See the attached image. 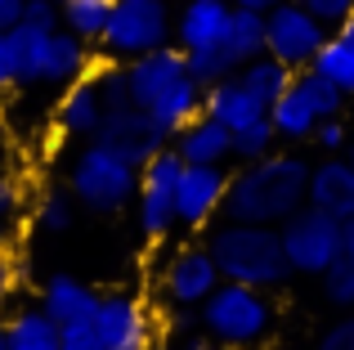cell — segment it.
<instances>
[{"instance_id": "4dcf8cb0", "label": "cell", "mask_w": 354, "mask_h": 350, "mask_svg": "<svg viewBox=\"0 0 354 350\" xmlns=\"http://www.w3.org/2000/svg\"><path fill=\"white\" fill-rule=\"evenodd\" d=\"M72 216H77V207H72V193L50 189L41 202H36V225H41L45 234H63V229L72 225Z\"/></svg>"}, {"instance_id": "484cf974", "label": "cell", "mask_w": 354, "mask_h": 350, "mask_svg": "<svg viewBox=\"0 0 354 350\" xmlns=\"http://www.w3.org/2000/svg\"><path fill=\"white\" fill-rule=\"evenodd\" d=\"M113 5L117 0H68L63 5V27L77 32L81 41H99L108 18H113Z\"/></svg>"}, {"instance_id": "9a60e30c", "label": "cell", "mask_w": 354, "mask_h": 350, "mask_svg": "<svg viewBox=\"0 0 354 350\" xmlns=\"http://www.w3.org/2000/svg\"><path fill=\"white\" fill-rule=\"evenodd\" d=\"M229 23H234V0H184V9L175 14V45L184 54L216 50L225 45Z\"/></svg>"}, {"instance_id": "277c9868", "label": "cell", "mask_w": 354, "mask_h": 350, "mask_svg": "<svg viewBox=\"0 0 354 350\" xmlns=\"http://www.w3.org/2000/svg\"><path fill=\"white\" fill-rule=\"evenodd\" d=\"M139 171L135 162H126L117 149L90 140L72 162V198L95 216H117L121 207H130L139 193Z\"/></svg>"}, {"instance_id": "7a4b0ae2", "label": "cell", "mask_w": 354, "mask_h": 350, "mask_svg": "<svg viewBox=\"0 0 354 350\" xmlns=\"http://www.w3.org/2000/svg\"><path fill=\"white\" fill-rule=\"evenodd\" d=\"M207 252L216 256L220 279L225 283H242V288H283L292 265L283 252V234L274 225H242V220H225L211 234Z\"/></svg>"}, {"instance_id": "f6af8a7d", "label": "cell", "mask_w": 354, "mask_h": 350, "mask_svg": "<svg viewBox=\"0 0 354 350\" xmlns=\"http://www.w3.org/2000/svg\"><path fill=\"white\" fill-rule=\"evenodd\" d=\"M9 229H14V220H0V252H5V238H9Z\"/></svg>"}, {"instance_id": "44dd1931", "label": "cell", "mask_w": 354, "mask_h": 350, "mask_svg": "<svg viewBox=\"0 0 354 350\" xmlns=\"http://www.w3.org/2000/svg\"><path fill=\"white\" fill-rule=\"evenodd\" d=\"M319 122L323 117L314 113V104L301 95V90H287L283 99H278L274 108H269V126H274V135L278 140H287V144H301V140H314V131H319Z\"/></svg>"}, {"instance_id": "2e32d148", "label": "cell", "mask_w": 354, "mask_h": 350, "mask_svg": "<svg viewBox=\"0 0 354 350\" xmlns=\"http://www.w3.org/2000/svg\"><path fill=\"white\" fill-rule=\"evenodd\" d=\"M171 149L184 158V167H225V162L234 158V131L202 113L175 135Z\"/></svg>"}, {"instance_id": "4316f807", "label": "cell", "mask_w": 354, "mask_h": 350, "mask_svg": "<svg viewBox=\"0 0 354 350\" xmlns=\"http://www.w3.org/2000/svg\"><path fill=\"white\" fill-rule=\"evenodd\" d=\"M189 77L198 81L202 90H211V86H220V81L238 77V63L229 59L225 45H216V50H198V54H189Z\"/></svg>"}, {"instance_id": "60d3db41", "label": "cell", "mask_w": 354, "mask_h": 350, "mask_svg": "<svg viewBox=\"0 0 354 350\" xmlns=\"http://www.w3.org/2000/svg\"><path fill=\"white\" fill-rule=\"evenodd\" d=\"M162 350H225V346H220L216 337L202 333V337H180V342H171V346H162Z\"/></svg>"}, {"instance_id": "1f68e13d", "label": "cell", "mask_w": 354, "mask_h": 350, "mask_svg": "<svg viewBox=\"0 0 354 350\" xmlns=\"http://www.w3.org/2000/svg\"><path fill=\"white\" fill-rule=\"evenodd\" d=\"M323 292H328L332 306L354 310V261H350V256H341V261L323 274Z\"/></svg>"}, {"instance_id": "603a6c76", "label": "cell", "mask_w": 354, "mask_h": 350, "mask_svg": "<svg viewBox=\"0 0 354 350\" xmlns=\"http://www.w3.org/2000/svg\"><path fill=\"white\" fill-rule=\"evenodd\" d=\"M238 81H242V86H247L265 108H274L278 99H283L287 90L296 86V72L287 68V63H278V59H269V54H260V59H251L247 68H238Z\"/></svg>"}, {"instance_id": "b9f144b4", "label": "cell", "mask_w": 354, "mask_h": 350, "mask_svg": "<svg viewBox=\"0 0 354 350\" xmlns=\"http://www.w3.org/2000/svg\"><path fill=\"white\" fill-rule=\"evenodd\" d=\"M278 5H287V0H234V9H251V14H269Z\"/></svg>"}, {"instance_id": "836d02e7", "label": "cell", "mask_w": 354, "mask_h": 350, "mask_svg": "<svg viewBox=\"0 0 354 350\" xmlns=\"http://www.w3.org/2000/svg\"><path fill=\"white\" fill-rule=\"evenodd\" d=\"M59 350H108L104 337H99L95 319H86V324H68L59 337Z\"/></svg>"}, {"instance_id": "ee69618b", "label": "cell", "mask_w": 354, "mask_h": 350, "mask_svg": "<svg viewBox=\"0 0 354 350\" xmlns=\"http://www.w3.org/2000/svg\"><path fill=\"white\" fill-rule=\"evenodd\" d=\"M337 32H341V36H346V41L354 45V14H350V18H346V23H341V27H337Z\"/></svg>"}, {"instance_id": "f35d334b", "label": "cell", "mask_w": 354, "mask_h": 350, "mask_svg": "<svg viewBox=\"0 0 354 350\" xmlns=\"http://www.w3.org/2000/svg\"><path fill=\"white\" fill-rule=\"evenodd\" d=\"M18 216V184L0 175V220H14Z\"/></svg>"}, {"instance_id": "ac0fdd59", "label": "cell", "mask_w": 354, "mask_h": 350, "mask_svg": "<svg viewBox=\"0 0 354 350\" xmlns=\"http://www.w3.org/2000/svg\"><path fill=\"white\" fill-rule=\"evenodd\" d=\"M202 113L216 117L220 126H229V131L238 135V131H247V126L265 122L269 108L260 104V99L251 95V90L242 86L238 77H229V81H220V86H211L207 95H202Z\"/></svg>"}, {"instance_id": "7c38bea8", "label": "cell", "mask_w": 354, "mask_h": 350, "mask_svg": "<svg viewBox=\"0 0 354 350\" xmlns=\"http://www.w3.org/2000/svg\"><path fill=\"white\" fill-rule=\"evenodd\" d=\"M189 77V54L180 45H162L153 54H139V59L126 63V86H130V99L135 108H153L162 95H171L180 81Z\"/></svg>"}, {"instance_id": "d590c367", "label": "cell", "mask_w": 354, "mask_h": 350, "mask_svg": "<svg viewBox=\"0 0 354 350\" xmlns=\"http://www.w3.org/2000/svg\"><path fill=\"white\" fill-rule=\"evenodd\" d=\"M314 144H319V149L328 153V158L346 153L350 135H346V126H341V117H328V122H319V131H314Z\"/></svg>"}, {"instance_id": "83f0119b", "label": "cell", "mask_w": 354, "mask_h": 350, "mask_svg": "<svg viewBox=\"0 0 354 350\" xmlns=\"http://www.w3.org/2000/svg\"><path fill=\"white\" fill-rule=\"evenodd\" d=\"M296 90H301V95L314 104V113H319L323 122H328V117H337V113H341V104H346V95H341V90L332 86L328 77H319L314 68L296 72Z\"/></svg>"}, {"instance_id": "4fadbf2b", "label": "cell", "mask_w": 354, "mask_h": 350, "mask_svg": "<svg viewBox=\"0 0 354 350\" xmlns=\"http://www.w3.org/2000/svg\"><path fill=\"white\" fill-rule=\"evenodd\" d=\"M220 265L216 256L207 252V247H184V252H175L171 261H166L162 270V292L171 306H202V301L211 297V292L220 288Z\"/></svg>"}, {"instance_id": "6da1fadb", "label": "cell", "mask_w": 354, "mask_h": 350, "mask_svg": "<svg viewBox=\"0 0 354 350\" xmlns=\"http://www.w3.org/2000/svg\"><path fill=\"white\" fill-rule=\"evenodd\" d=\"M301 207H310V162L296 153H269L229 175L225 220L242 225H287Z\"/></svg>"}, {"instance_id": "bcb514c9", "label": "cell", "mask_w": 354, "mask_h": 350, "mask_svg": "<svg viewBox=\"0 0 354 350\" xmlns=\"http://www.w3.org/2000/svg\"><path fill=\"white\" fill-rule=\"evenodd\" d=\"M346 158H350V167H354V135H350V144H346Z\"/></svg>"}, {"instance_id": "ba28073f", "label": "cell", "mask_w": 354, "mask_h": 350, "mask_svg": "<svg viewBox=\"0 0 354 350\" xmlns=\"http://www.w3.org/2000/svg\"><path fill=\"white\" fill-rule=\"evenodd\" d=\"M328 27L301 5V0H287V5L269 9L265 14V54L278 63H287L292 72L314 68L319 50L328 45Z\"/></svg>"}, {"instance_id": "8d00e7d4", "label": "cell", "mask_w": 354, "mask_h": 350, "mask_svg": "<svg viewBox=\"0 0 354 350\" xmlns=\"http://www.w3.org/2000/svg\"><path fill=\"white\" fill-rule=\"evenodd\" d=\"M18 283H23V265H18L9 252H0V310H5V306H14Z\"/></svg>"}, {"instance_id": "f546056e", "label": "cell", "mask_w": 354, "mask_h": 350, "mask_svg": "<svg viewBox=\"0 0 354 350\" xmlns=\"http://www.w3.org/2000/svg\"><path fill=\"white\" fill-rule=\"evenodd\" d=\"M18 86H23V36H18V27H9V32H0V99Z\"/></svg>"}, {"instance_id": "d6a6232c", "label": "cell", "mask_w": 354, "mask_h": 350, "mask_svg": "<svg viewBox=\"0 0 354 350\" xmlns=\"http://www.w3.org/2000/svg\"><path fill=\"white\" fill-rule=\"evenodd\" d=\"M23 23L41 27V32H59L63 27V5L59 0H27L23 5Z\"/></svg>"}, {"instance_id": "9c48e42d", "label": "cell", "mask_w": 354, "mask_h": 350, "mask_svg": "<svg viewBox=\"0 0 354 350\" xmlns=\"http://www.w3.org/2000/svg\"><path fill=\"white\" fill-rule=\"evenodd\" d=\"M180 171H184V158L175 149H162L144 171H139V234L148 243H162L180 220H175V189H180Z\"/></svg>"}, {"instance_id": "e575fe53", "label": "cell", "mask_w": 354, "mask_h": 350, "mask_svg": "<svg viewBox=\"0 0 354 350\" xmlns=\"http://www.w3.org/2000/svg\"><path fill=\"white\" fill-rule=\"evenodd\" d=\"M301 5L310 9V14L319 18L323 27H341V23L354 14V0H301Z\"/></svg>"}, {"instance_id": "8992f818", "label": "cell", "mask_w": 354, "mask_h": 350, "mask_svg": "<svg viewBox=\"0 0 354 350\" xmlns=\"http://www.w3.org/2000/svg\"><path fill=\"white\" fill-rule=\"evenodd\" d=\"M171 36H175V14L166 0H117L99 45H104L108 59L130 63L139 54H153L162 45H171Z\"/></svg>"}, {"instance_id": "ffe728a7", "label": "cell", "mask_w": 354, "mask_h": 350, "mask_svg": "<svg viewBox=\"0 0 354 350\" xmlns=\"http://www.w3.org/2000/svg\"><path fill=\"white\" fill-rule=\"evenodd\" d=\"M99 126H104V95H99V81L86 77V81H77V86L63 90L59 131L63 135H81V140H95Z\"/></svg>"}, {"instance_id": "74e56055", "label": "cell", "mask_w": 354, "mask_h": 350, "mask_svg": "<svg viewBox=\"0 0 354 350\" xmlns=\"http://www.w3.org/2000/svg\"><path fill=\"white\" fill-rule=\"evenodd\" d=\"M319 350H354V315L337 319V324L319 337Z\"/></svg>"}, {"instance_id": "d4e9b609", "label": "cell", "mask_w": 354, "mask_h": 350, "mask_svg": "<svg viewBox=\"0 0 354 350\" xmlns=\"http://www.w3.org/2000/svg\"><path fill=\"white\" fill-rule=\"evenodd\" d=\"M314 72H319V77H328L341 95H354V45L341 32H332L328 45L319 50V59H314Z\"/></svg>"}, {"instance_id": "e0dca14e", "label": "cell", "mask_w": 354, "mask_h": 350, "mask_svg": "<svg viewBox=\"0 0 354 350\" xmlns=\"http://www.w3.org/2000/svg\"><path fill=\"white\" fill-rule=\"evenodd\" d=\"M310 207L328 211L337 220L354 216V167L350 158H323L310 167Z\"/></svg>"}, {"instance_id": "5b68a950", "label": "cell", "mask_w": 354, "mask_h": 350, "mask_svg": "<svg viewBox=\"0 0 354 350\" xmlns=\"http://www.w3.org/2000/svg\"><path fill=\"white\" fill-rule=\"evenodd\" d=\"M23 36V86H77L90 77V41L77 32H41L18 23Z\"/></svg>"}, {"instance_id": "7402d4cb", "label": "cell", "mask_w": 354, "mask_h": 350, "mask_svg": "<svg viewBox=\"0 0 354 350\" xmlns=\"http://www.w3.org/2000/svg\"><path fill=\"white\" fill-rule=\"evenodd\" d=\"M5 337H9V350H59L63 328L54 324L41 306H27V310H18V315H9Z\"/></svg>"}, {"instance_id": "52a82bcc", "label": "cell", "mask_w": 354, "mask_h": 350, "mask_svg": "<svg viewBox=\"0 0 354 350\" xmlns=\"http://www.w3.org/2000/svg\"><path fill=\"white\" fill-rule=\"evenodd\" d=\"M278 234H283L287 265L296 274H319L323 279L346 252V225L319 207H301L287 225H278Z\"/></svg>"}, {"instance_id": "8fae6325", "label": "cell", "mask_w": 354, "mask_h": 350, "mask_svg": "<svg viewBox=\"0 0 354 350\" xmlns=\"http://www.w3.org/2000/svg\"><path fill=\"white\" fill-rule=\"evenodd\" d=\"M95 140L108 144V149H117L121 158L135 162V167H148V162H153L162 149H171V140H166V135L153 126V117H148L144 108H135V104L108 108V113H104V126H99Z\"/></svg>"}, {"instance_id": "f1b7e54d", "label": "cell", "mask_w": 354, "mask_h": 350, "mask_svg": "<svg viewBox=\"0 0 354 350\" xmlns=\"http://www.w3.org/2000/svg\"><path fill=\"white\" fill-rule=\"evenodd\" d=\"M274 144H278V135H274V126H269V117H265V122H256V126H247V131L234 135V158L247 167V162L269 158V153H274Z\"/></svg>"}, {"instance_id": "7bdbcfd3", "label": "cell", "mask_w": 354, "mask_h": 350, "mask_svg": "<svg viewBox=\"0 0 354 350\" xmlns=\"http://www.w3.org/2000/svg\"><path fill=\"white\" fill-rule=\"evenodd\" d=\"M341 225H346V252H341V256H350V261H354V216L341 220Z\"/></svg>"}, {"instance_id": "cb8c5ba5", "label": "cell", "mask_w": 354, "mask_h": 350, "mask_svg": "<svg viewBox=\"0 0 354 350\" xmlns=\"http://www.w3.org/2000/svg\"><path fill=\"white\" fill-rule=\"evenodd\" d=\"M225 50L238 68H247L251 59L265 54V14H251V9H234V23H229Z\"/></svg>"}, {"instance_id": "5bb4252c", "label": "cell", "mask_w": 354, "mask_h": 350, "mask_svg": "<svg viewBox=\"0 0 354 350\" xmlns=\"http://www.w3.org/2000/svg\"><path fill=\"white\" fill-rule=\"evenodd\" d=\"M229 175L225 167H184L180 189H175V220L184 229H207L225 211Z\"/></svg>"}, {"instance_id": "7dc6e473", "label": "cell", "mask_w": 354, "mask_h": 350, "mask_svg": "<svg viewBox=\"0 0 354 350\" xmlns=\"http://www.w3.org/2000/svg\"><path fill=\"white\" fill-rule=\"evenodd\" d=\"M0 350H9V337H5V324H0Z\"/></svg>"}, {"instance_id": "d6986e66", "label": "cell", "mask_w": 354, "mask_h": 350, "mask_svg": "<svg viewBox=\"0 0 354 350\" xmlns=\"http://www.w3.org/2000/svg\"><path fill=\"white\" fill-rule=\"evenodd\" d=\"M99 301H104V297H99V292L90 288V283L72 279V274H54V279L45 283V292H41V310H45V315H50L59 328L95 319Z\"/></svg>"}, {"instance_id": "3957f363", "label": "cell", "mask_w": 354, "mask_h": 350, "mask_svg": "<svg viewBox=\"0 0 354 350\" xmlns=\"http://www.w3.org/2000/svg\"><path fill=\"white\" fill-rule=\"evenodd\" d=\"M198 319L207 337H216L225 350H251L274 333V301L260 288H242V283H220L207 301L198 306Z\"/></svg>"}, {"instance_id": "30bf717a", "label": "cell", "mask_w": 354, "mask_h": 350, "mask_svg": "<svg viewBox=\"0 0 354 350\" xmlns=\"http://www.w3.org/2000/svg\"><path fill=\"white\" fill-rule=\"evenodd\" d=\"M95 328L108 350H153L157 346V319L130 292H108L95 310Z\"/></svg>"}, {"instance_id": "ab89813d", "label": "cell", "mask_w": 354, "mask_h": 350, "mask_svg": "<svg viewBox=\"0 0 354 350\" xmlns=\"http://www.w3.org/2000/svg\"><path fill=\"white\" fill-rule=\"evenodd\" d=\"M23 5L27 0H0V32H9V27L23 23Z\"/></svg>"}, {"instance_id": "c3c4849f", "label": "cell", "mask_w": 354, "mask_h": 350, "mask_svg": "<svg viewBox=\"0 0 354 350\" xmlns=\"http://www.w3.org/2000/svg\"><path fill=\"white\" fill-rule=\"evenodd\" d=\"M59 5H68V0H59Z\"/></svg>"}]
</instances>
